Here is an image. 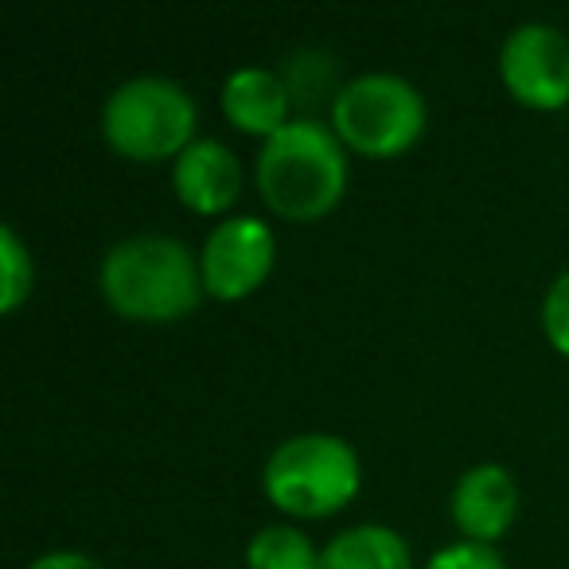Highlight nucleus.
<instances>
[{
    "instance_id": "f257e3e1",
    "label": "nucleus",
    "mask_w": 569,
    "mask_h": 569,
    "mask_svg": "<svg viewBox=\"0 0 569 569\" xmlns=\"http://www.w3.org/2000/svg\"><path fill=\"white\" fill-rule=\"evenodd\" d=\"M348 144L332 121L289 118L269 141H261L253 180L269 211L289 222L325 219L348 191Z\"/></svg>"
},
{
    "instance_id": "f03ea898",
    "label": "nucleus",
    "mask_w": 569,
    "mask_h": 569,
    "mask_svg": "<svg viewBox=\"0 0 569 569\" xmlns=\"http://www.w3.org/2000/svg\"><path fill=\"white\" fill-rule=\"evenodd\" d=\"M98 289L106 305L126 320L168 325L203 301L199 253L176 234H129L102 253Z\"/></svg>"
},
{
    "instance_id": "7ed1b4c3",
    "label": "nucleus",
    "mask_w": 569,
    "mask_h": 569,
    "mask_svg": "<svg viewBox=\"0 0 569 569\" xmlns=\"http://www.w3.org/2000/svg\"><path fill=\"white\" fill-rule=\"evenodd\" d=\"M363 483L359 452L343 437L309 429L284 437L261 465V491L284 515L325 519L356 499Z\"/></svg>"
},
{
    "instance_id": "20e7f679",
    "label": "nucleus",
    "mask_w": 569,
    "mask_h": 569,
    "mask_svg": "<svg viewBox=\"0 0 569 569\" xmlns=\"http://www.w3.org/2000/svg\"><path fill=\"white\" fill-rule=\"evenodd\" d=\"M196 98L168 74H133L102 102V137L129 160L180 157L196 141Z\"/></svg>"
},
{
    "instance_id": "39448f33",
    "label": "nucleus",
    "mask_w": 569,
    "mask_h": 569,
    "mask_svg": "<svg viewBox=\"0 0 569 569\" xmlns=\"http://www.w3.org/2000/svg\"><path fill=\"white\" fill-rule=\"evenodd\" d=\"M332 129L351 152L398 157L426 129V98L398 71H363L336 87Z\"/></svg>"
},
{
    "instance_id": "423d86ee",
    "label": "nucleus",
    "mask_w": 569,
    "mask_h": 569,
    "mask_svg": "<svg viewBox=\"0 0 569 569\" xmlns=\"http://www.w3.org/2000/svg\"><path fill=\"white\" fill-rule=\"evenodd\" d=\"M499 79L515 102L561 110L569 102V36L546 20L515 24L499 43Z\"/></svg>"
},
{
    "instance_id": "0eeeda50",
    "label": "nucleus",
    "mask_w": 569,
    "mask_h": 569,
    "mask_svg": "<svg viewBox=\"0 0 569 569\" xmlns=\"http://www.w3.org/2000/svg\"><path fill=\"white\" fill-rule=\"evenodd\" d=\"M277 261V234L258 214H230L219 219L203 238L199 273L214 301H242L269 277Z\"/></svg>"
},
{
    "instance_id": "6e6552de",
    "label": "nucleus",
    "mask_w": 569,
    "mask_h": 569,
    "mask_svg": "<svg viewBox=\"0 0 569 569\" xmlns=\"http://www.w3.org/2000/svg\"><path fill=\"white\" fill-rule=\"evenodd\" d=\"M452 522L468 542L496 546L499 538L511 530L515 511H519V483H515L511 468L499 460H480V465L465 468L452 488Z\"/></svg>"
},
{
    "instance_id": "1a4fd4ad",
    "label": "nucleus",
    "mask_w": 569,
    "mask_h": 569,
    "mask_svg": "<svg viewBox=\"0 0 569 569\" xmlns=\"http://www.w3.org/2000/svg\"><path fill=\"white\" fill-rule=\"evenodd\" d=\"M172 188L183 207L199 214H219L242 191V160L219 137H196L172 160Z\"/></svg>"
},
{
    "instance_id": "9d476101",
    "label": "nucleus",
    "mask_w": 569,
    "mask_h": 569,
    "mask_svg": "<svg viewBox=\"0 0 569 569\" xmlns=\"http://www.w3.org/2000/svg\"><path fill=\"white\" fill-rule=\"evenodd\" d=\"M219 106L238 133L269 141L289 121V82L273 67H258V63L234 67L222 79Z\"/></svg>"
},
{
    "instance_id": "9b49d317",
    "label": "nucleus",
    "mask_w": 569,
    "mask_h": 569,
    "mask_svg": "<svg viewBox=\"0 0 569 569\" xmlns=\"http://www.w3.org/2000/svg\"><path fill=\"white\" fill-rule=\"evenodd\" d=\"M317 569H413V553L387 522H356L320 546Z\"/></svg>"
},
{
    "instance_id": "f8f14e48",
    "label": "nucleus",
    "mask_w": 569,
    "mask_h": 569,
    "mask_svg": "<svg viewBox=\"0 0 569 569\" xmlns=\"http://www.w3.org/2000/svg\"><path fill=\"white\" fill-rule=\"evenodd\" d=\"M320 550L305 530L289 527V522H269V527L253 530L246 542V569H317Z\"/></svg>"
},
{
    "instance_id": "ddd939ff",
    "label": "nucleus",
    "mask_w": 569,
    "mask_h": 569,
    "mask_svg": "<svg viewBox=\"0 0 569 569\" xmlns=\"http://www.w3.org/2000/svg\"><path fill=\"white\" fill-rule=\"evenodd\" d=\"M36 284V261L24 238L4 222L0 227V312H17Z\"/></svg>"
},
{
    "instance_id": "4468645a",
    "label": "nucleus",
    "mask_w": 569,
    "mask_h": 569,
    "mask_svg": "<svg viewBox=\"0 0 569 569\" xmlns=\"http://www.w3.org/2000/svg\"><path fill=\"white\" fill-rule=\"evenodd\" d=\"M542 332H546V340H550V348L569 359V266L546 284Z\"/></svg>"
},
{
    "instance_id": "2eb2a0df",
    "label": "nucleus",
    "mask_w": 569,
    "mask_h": 569,
    "mask_svg": "<svg viewBox=\"0 0 569 569\" xmlns=\"http://www.w3.org/2000/svg\"><path fill=\"white\" fill-rule=\"evenodd\" d=\"M421 569H507V561L496 546L460 538V542H449V546H441V550L429 553V561Z\"/></svg>"
},
{
    "instance_id": "dca6fc26",
    "label": "nucleus",
    "mask_w": 569,
    "mask_h": 569,
    "mask_svg": "<svg viewBox=\"0 0 569 569\" xmlns=\"http://www.w3.org/2000/svg\"><path fill=\"white\" fill-rule=\"evenodd\" d=\"M24 569H106V566L94 553H82V550H48L28 561Z\"/></svg>"
}]
</instances>
